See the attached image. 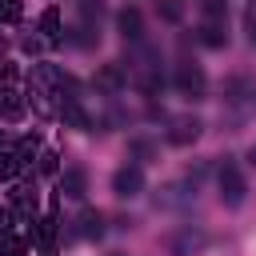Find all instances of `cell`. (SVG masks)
<instances>
[{"mask_svg":"<svg viewBox=\"0 0 256 256\" xmlns=\"http://www.w3.org/2000/svg\"><path fill=\"white\" fill-rule=\"evenodd\" d=\"M16 156H20V164H24V160H32V156H40V136H36V132H32V136H24V140H20V148H16Z\"/></svg>","mask_w":256,"mask_h":256,"instance_id":"cell-21","label":"cell"},{"mask_svg":"<svg viewBox=\"0 0 256 256\" xmlns=\"http://www.w3.org/2000/svg\"><path fill=\"white\" fill-rule=\"evenodd\" d=\"M60 116H64L72 128H92V120H88V112L76 104V96H64V104H60Z\"/></svg>","mask_w":256,"mask_h":256,"instance_id":"cell-11","label":"cell"},{"mask_svg":"<svg viewBox=\"0 0 256 256\" xmlns=\"http://www.w3.org/2000/svg\"><path fill=\"white\" fill-rule=\"evenodd\" d=\"M116 28H120V36H124V40H132V44H136V40L144 36V16H140V8H132V4H128V8H120V12H116Z\"/></svg>","mask_w":256,"mask_h":256,"instance_id":"cell-4","label":"cell"},{"mask_svg":"<svg viewBox=\"0 0 256 256\" xmlns=\"http://www.w3.org/2000/svg\"><path fill=\"white\" fill-rule=\"evenodd\" d=\"M128 148H132V152H136V156H152V144H148V140H132V144H128Z\"/></svg>","mask_w":256,"mask_h":256,"instance_id":"cell-26","label":"cell"},{"mask_svg":"<svg viewBox=\"0 0 256 256\" xmlns=\"http://www.w3.org/2000/svg\"><path fill=\"white\" fill-rule=\"evenodd\" d=\"M112 192H116L120 200H132V196H140V192H144V172H140L136 164H124V168H116V172H112Z\"/></svg>","mask_w":256,"mask_h":256,"instance_id":"cell-3","label":"cell"},{"mask_svg":"<svg viewBox=\"0 0 256 256\" xmlns=\"http://www.w3.org/2000/svg\"><path fill=\"white\" fill-rule=\"evenodd\" d=\"M20 168H24V164H20V156H16V152H0V180H12Z\"/></svg>","mask_w":256,"mask_h":256,"instance_id":"cell-20","label":"cell"},{"mask_svg":"<svg viewBox=\"0 0 256 256\" xmlns=\"http://www.w3.org/2000/svg\"><path fill=\"white\" fill-rule=\"evenodd\" d=\"M12 80H16V68H12L8 60H0V92H8V88H12Z\"/></svg>","mask_w":256,"mask_h":256,"instance_id":"cell-24","label":"cell"},{"mask_svg":"<svg viewBox=\"0 0 256 256\" xmlns=\"http://www.w3.org/2000/svg\"><path fill=\"white\" fill-rule=\"evenodd\" d=\"M244 28H248V40L256 44V0H248V12H244Z\"/></svg>","mask_w":256,"mask_h":256,"instance_id":"cell-25","label":"cell"},{"mask_svg":"<svg viewBox=\"0 0 256 256\" xmlns=\"http://www.w3.org/2000/svg\"><path fill=\"white\" fill-rule=\"evenodd\" d=\"M196 248H204V232H196V228H184V232L172 240V252H176V256H192Z\"/></svg>","mask_w":256,"mask_h":256,"instance_id":"cell-10","label":"cell"},{"mask_svg":"<svg viewBox=\"0 0 256 256\" xmlns=\"http://www.w3.org/2000/svg\"><path fill=\"white\" fill-rule=\"evenodd\" d=\"M24 116V96L20 92H0V120H20Z\"/></svg>","mask_w":256,"mask_h":256,"instance_id":"cell-12","label":"cell"},{"mask_svg":"<svg viewBox=\"0 0 256 256\" xmlns=\"http://www.w3.org/2000/svg\"><path fill=\"white\" fill-rule=\"evenodd\" d=\"M84 192H88V176H84V168H68V172L60 176V196H68V200H84Z\"/></svg>","mask_w":256,"mask_h":256,"instance_id":"cell-6","label":"cell"},{"mask_svg":"<svg viewBox=\"0 0 256 256\" xmlns=\"http://www.w3.org/2000/svg\"><path fill=\"white\" fill-rule=\"evenodd\" d=\"M40 32L48 36V40H60L64 32H60V12L56 8H44V16H40Z\"/></svg>","mask_w":256,"mask_h":256,"instance_id":"cell-16","label":"cell"},{"mask_svg":"<svg viewBox=\"0 0 256 256\" xmlns=\"http://www.w3.org/2000/svg\"><path fill=\"white\" fill-rule=\"evenodd\" d=\"M36 204H40V192H36V184H20V188H12V212H24V216H32V212H36Z\"/></svg>","mask_w":256,"mask_h":256,"instance_id":"cell-7","label":"cell"},{"mask_svg":"<svg viewBox=\"0 0 256 256\" xmlns=\"http://www.w3.org/2000/svg\"><path fill=\"white\" fill-rule=\"evenodd\" d=\"M40 172H44V176H56V172H60V156H56V152H40Z\"/></svg>","mask_w":256,"mask_h":256,"instance_id":"cell-22","label":"cell"},{"mask_svg":"<svg viewBox=\"0 0 256 256\" xmlns=\"http://www.w3.org/2000/svg\"><path fill=\"white\" fill-rule=\"evenodd\" d=\"M200 120L196 116H180V120H172V128H168V144H176V148H184V144H192L196 136H200Z\"/></svg>","mask_w":256,"mask_h":256,"instance_id":"cell-5","label":"cell"},{"mask_svg":"<svg viewBox=\"0 0 256 256\" xmlns=\"http://www.w3.org/2000/svg\"><path fill=\"white\" fill-rule=\"evenodd\" d=\"M172 84H176V92H180V96H188V100H200V96H204V88H208V80H204L200 64H188V60L176 68V80H172Z\"/></svg>","mask_w":256,"mask_h":256,"instance_id":"cell-2","label":"cell"},{"mask_svg":"<svg viewBox=\"0 0 256 256\" xmlns=\"http://www.w3.org/2000/svg\"><path fill=\"white\" fill-rule=\"evenodd\" d=\"M80 20H84L88 28H100V20H104V0H80Z\"/></svg>","mask_w":256,"mask_h":256,"instance_id":"cell-14","label":"cell"},{"mask_svg":"<svg viewBox=\"0 0 256 256\" xmlns=\"http://www.w3.org/2000/svg\"><path fill=\"white\" fill-rule=\"evenodd\" d=\"M52 236H56V216H44V220H36V240H40L44 248H52Z\"/></svg>","mask_w":256,"mask_h":256,"instance_id":"cell-18","label":"cell"},{"mask_svg":"<svg viewBox=\"0 0 256 256\" xmlns=\"http://www.w3.org/2000/svg\"><path fill=\"white\" fill-rule=\"evenodd\" d=\"M108 256H124V252H108Z\"/></svg>","mask_w":256,"mask_h":256,"instance_id":"cell-30","label":"cell"},{"mask_svg":"<svg viewBox=\"0 0 256 256\" xmlns=\"http://www.w3.org/2000/svg\"><path fill=\"white\" fill-rule=\"evenodd\" d=\"M200 12H204V20L224 24L228 20V0H200Z\"/></svg>","mask_w":256,"mask_h":256,"instance_id":"cell-15","label":"cell"},{"mask_svg":"<svg viewBox=\"0 0 256 256\" xmlns=\"http://www.w3.org/2000/svg\"><path fill=\"white\" fill-rule=\"evenodd\" d=\"M128 80H124V72H120V64H104L100 72H96V88L100 92H120Z\"/></svg>","mask_w":256,"mask_h":256,"instance_id":"cell-8","label":"cell"},{"mask_svg":"<svg viewBox=\"0 0 256 256\" xmlns=\"http://www.w3.org/2000/svg\"><path fill=\"white\" fill-rule=\"evenodd\" d=\"M24 236H12V232H4L0 236V256H24Z\"/></svg>","mask_w":256,"mask_h":256,"instance_id":"cell-17","label":"cell"},{"mask_svg":"<svg viewBox=\"0 0 256 256\" xmlns=\"http://www.w3.org/2000/svg\"><path fill=\"white\" fill-rule=\"evenodd\" d=\"M160 16H164V20H180V16H184V4H180V0H160Z\"/></svg>","mask_w":256,"mask_h":256,"instance_id":"cell-23","label":"cell"},{"mask_svg":"<svg viewBox=\"0 0 256 256\" xmlns=\"http://www.w3.org/2000/svg\"><path fill=\"white\" fill-rule=\"evenodd\" d=\"M248 164H252V168H256V144H252V148H248Z\"/></svg>","mask_w":256,"mask_h":256,"instance_id":"cell-28","label":"cell"},{"mask_svg":"<svg viewBox=\"0 0 256 256\" xmlns=\"http://www.w3.org/2000/svg\"><path fill=\"white\" fill-rule=\"evenodd\" d=\"M76 224H80L76 232H80V236H88V240H100V236H104V216H100L96 208H84Z\"/></svg>","mask_w":256,"mask_h":256,"instance_id":"cell-9","label":"cell"},{"mask_svg":"<svg viewBox=\"0 0 256 256\" xmlns=\"http://www.w3.org/2000/svg\"><path fill=\"white\" fill-rule=\"evenodd\" d=\"M244 192H248V184H244L240 168L236 164H224L220 168V204L224 208H240L244 204Z\"/></svg>","mask_w":256,"mask_h":256,"instance_id":"cell-1","label":"cell"},{"mask_svg":"<svg viewBox=\"0 0 256 256\" xmlns=\"http://www.w3.org/2000/svg\"><path fill=\"white\" fill-rule=\"evenodd\" d=\"M4 52H8V40H4V36H0V60H4Z\"/></svg>","mask_w":256,"mask_h":256,"instance_id":"cell-29","label":"cell"},{"mask_svg":"<svg viewBox=\"0 0 256 256\" xmlns=\"http://www.w3.org/2000/svg\"><path fill=\"white\" fill-rule=\"evenodd\" d=\"M200 44H208V48H224V44H228V28L204 20V24H200Z\"/></svg>","mask_w":256,"mask_h":256,"instance_id":"cell-13","label":"cell"},{"mask_svg":"<svg viewBox=\"0 0 256 256\" xmlns=\"http://www.w3.org/2000/svg\"><path fill=\"white\" fill-rule=\"evenodd\" d=\"M12 228V208H0V236Z\"/></svg>","mask_w":256,"mask_h":256,"instance_id":"cell-27","label":"cell"},{"mask_svg":"<svg viewBox=\"0 0 256 256\" xmlns=\"http://www.w3.org/2000/svg\"><path fill=\"white\" fill-rule=\"evenodd\" d=\"M24 16V4L20 0H0V24H16Z\"/></svg>","mask_w":256,"mask_h":256,"instance_id":"cell-19","label":"cell"}]
</instances>
